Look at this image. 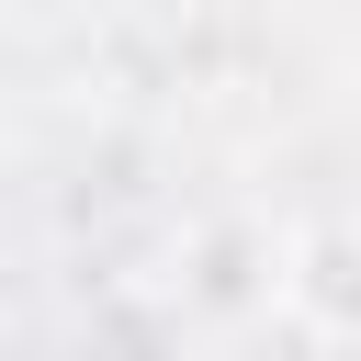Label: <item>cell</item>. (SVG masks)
Segmentation results:
<instances>
[{"label": "cell", "mask_w": 361, "mask_h": 361, "mask_svg": "<svg viewBox=\"0 0 361 361\" xmlns=\"http://www.w3.org/2000/svg\"><path fill=\"white\" fill-rule=\"evenodd\" d=\"M282 305L316 338H361V214H316L282 248Z\"/></svg>", "instance_id": "1"}]
</instances>
